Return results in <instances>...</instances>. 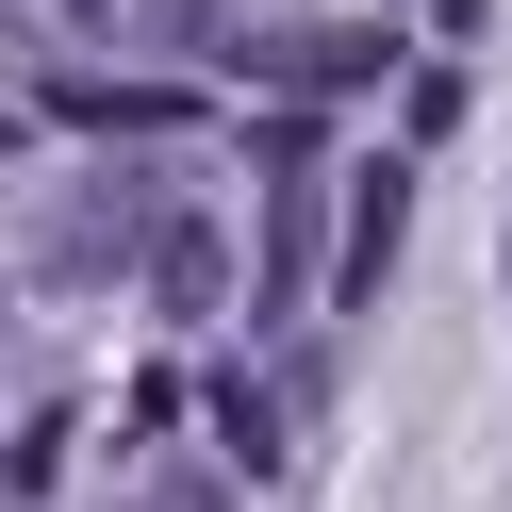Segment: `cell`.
<instances>
[{"label":"cell","instance_id":"obj_8","mask_svg":"<svg viewBox=\"0 0 512 512\" xmlns=\"http://www.w3.org/2000/svg\"><path fill=\"white\" fill-rule=\"evenodd\" d=\"M149 512H215V496H199V479H182V496H149Z\"/></svg>","mask_w":512,"mask_h":512},{"label":"cell","instance_id":"obj_4","mask_svg":"<svg viewBox=\"0 0 512 512\" xmlns=\"http://www.w3.org/2000/svg\"><path fill=\"white\" fill-rule=\"evenodd\" d=\"M50 116H67V133H182L199 100H182V83H116V67H67V83H50Z\"/></svg>","mask_w":512,"mask_h":512},{"label":"cell","instance_id":"obj_7","mask_svg":"<svg viewBox=\"0 0 512 512\" xmlns=\"http://www.w3.org/2000/svg\"><path fill=\"white\" fill-rule=\"evenodd\" d=\"M215 430H232V463H281V446H298V430H281V397H265V380H215Z\"/></svg>","mask_w":512,"mask_h":512},{"label":"cell","instance_id":"obj_1","mask_svg":"<svg viewBox=\"0 0 512 512\" xmlns=\"http://www.w3.org/2000/svg\"><path fill=\"white\" fill-rule=\"evenodd\" d=\"M248 83H281V100H347V83H380L397 67V34L380 17H265V34H215Z\"/></svg>","mask_w":512,"mask_h":512},{"label":"cell","instance_id":"obj_6","mask_svg":"<svg viewBox=\"0 0 512 512\" xmlns=\"http://www.w3.org/2000/svg\"><path fill=\"white\" fill-rule=\"evenodd\" d=\"M0 34H34V50H50V83H67L83 50L116 34V0H0Z\"/></svg>","mask_w":512,"mask_h":512},{"label":"cell","instance_id":"obj_5","mask_svg":"<svg viewBox=\"0 0 512 512\" xmlns=\"http://www.w3.org/2000/svg\"><path fill=\"white\" fill-rule=\"evenodd\" d=\"M149 298H166V314H215V298H232V248H215L199 215H166V232H149Z\"/></svg>","mask_w":512,"mask_h":512},{"label":"cell","instance_id":"obj_2","mask_svg":"<svg viewBox=\"0 0 512 512\" xmlns=\"http://www.w3.org/2000/svg\"><path fill=\"white\" fill-rule=\"evenodd\" d=\"M166 215H182V199H166L149 166H100V182L34 232V265H50V281H116V265H149V232H166Z\"/></svg>","mask_w":512,"mask_h":512},{"label":"cell","instance_id":"obj_3","mask_svg":"<svg viewBox=\"0 0 512 512\" xmlns=\"http://www.w3.org/2000/svg\"><path fill=\"white\" fill-rule=\"evenodd\" d=\"M397 232H413V149H380L347 182V248H331V298H380L397 281Z\"/></svg>","mask_w":512,"mask_h":512}]
</instances>
